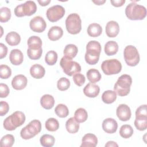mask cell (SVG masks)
Returning a JSON list of instances; mask_svg holds the SVG:
<instances>
[{
	"instance_id": "cell-1",
	"label": "cell",
	"mask_w": 147,
	"mask_h": 147,
	"mask_svg": "<svg viewBox=\"0 0 147 147\" xmlns=\"http://www.w3.org/2000/svg\"><path fill=\"white\" fill-rule=\"evenodd\" d=\"M101 49L100 43L96 41L92 40L87 43L84 59L88 64L95 65L98 62Z\"/></svg>"
},
{
	"instance_id": "cell-2",
	"label": "cell",
	"mask_w": 147,
	"mask_h": 147,
	"mask_svg": "<svg viewBox=\"0 0 147 147\" xmlns=\"http://www.w3.org/2000/svg\"><path fill=\"white\" fill-rule=\"evenodd\" d=\"M125 14L129 20H142L146 16V9L144 6L132 2L126 6Z\"/></svg>"
},
{
	"instance_id": "cell-3",
	"label": "cell",
	"mask_w": 147,
	"mask_h": 147,
	"mask_svg": "<svg viewBox=\"0 0 147 147\" xmlns=\"http://www.w3.org/2000/svg\"><path fill=\"white\" fill-rule=\"evenodd\" d=\"M25 121V114L20 111H17L7 117L3 121V127L6 130L12 131L21 126Z\"/></svg>"
},
{
	"instance_id": "cell-4",
	"label": "cell",
	"mask_w": 147,
	"mask_h": 147,
	"mask_svg": "<svg viewBox=\"0 0 147 147\" xmlns=\"http://www.w3.org/2000/svg\"><path fill=\"white\" fill-rule=\"evenodd\" d=\"M131 83L132 79L130 75L127 74L122 75L118 79L114 86V91L119 96H126L130 92Z\"/></svg>"
},
{
	"instance_id": "cell-5",
	"label": "cell",
	"mask_w": 147,
	"mask_h": 147,
	"mask_svg": "<svg viewBox=\"0 0 147 147\" xmlns=\"http://www.w3.org/2000/svg\"><path fill=\"white\" fill-rule=\"evenodd\" d=\"M41 130V123L40 121L34 119L21 129L20 136L24 140H29L38 134Z\"/></svg>"
},
{
	"instance_id": "cell-6",
	"label": "cell",
	"mask_w": 147,
	"mask_h": 147,
	"mask_svg": "<svg viewBox=\"0 0 147 147\" xmlns=\"http://www.w3.org/2000/svg\"><path fill=\"white\" fill-rule=\"evenodd\" d=\"M65 26L68 32L72 34H78L82 29V21L77 13H71L65 20Z\"/></svg>"
},
{
	"instance_id": "cell-7",
	"label": "cell",
	"mask_w": 147,
	"mask_h": 147,
	"mask_svg": "<svg viewBox=\"0 0 147 147\" xmlns=\"http://www.w3.org/2000/svg\"><path fill=\"white\" fill-rule=\"evenodd\" d=\"M60 65L63 72L69 76L79 73L81 71V67L78 63L74 61L71 59L64 56L61 59Z\"/></svg>"
},
{
	"instance_id": "cell-8",
	"label": "cell",
	"mask_w": 147,
	"mask_h": 147,
	"mask_svg": "<svg viewBox=\"0 0 147 147\" xmlns=\"http://www.w3.org/2000/svg\"><path fill=\"white\" fill-rule=\"evenodd\" d=\"M101 69L107 75H111L119 73L122 69V64L117 59H109L103 61L101 64Z\"/></svg>"
},
{
	"instance_id": "cell-9",
	"label": "cell",
	"mask_w": 147,
	"mask_h": 147,
	"mask_svg": "<svg viewBox=\"0 0 147 147\" xmlns=\"http://www.w3.org/2000/svg\"><path fill=\"white\" fill-rule=\"evenodd\" d=\"M123 56L126 63L131 67L137 65L140 61V55L137 48L133 45H127L123 51Z\"/></svg>"
},
{
	"instance_id": "cell-10",
	"label": "cell",
	"mask_w": 147,
	"mask_h": 147,
	"mask_svg": "<svg viewBox=\"0 0 147 147\" xmlns=\"http://www.w3.org/2000/svg\"><path fill=\"white\" fill-rule=\"evenodd\" d=\"M65 11V9L62 6L56 5L48 8L46 15L49 21L54 22L61 19L64 16Z\"/></svg>"
},
{
	"instance_id": "cell-11",
	"label": "cell",
	"mask_w": 147,
	"mask_h": 147,
	"mask_svg": "<svg viewBox=\"0 0 147 147\" xmlns=\"http://www.w3.org/2000/svg\"><path fill=\"white\" fill-rule=\"evenodd\" d=\"M29 26L32 30L37 33L44 32L47 27V24L44 18L41 16L33 17L29 22Z\"/></svg>"
},
{
	"instance_id": "cell-12",
	"label": "cell",
	"mask_w": 147,
	"mask_h": 147,
	"mask_svg": "<svg viewBox=\"0 0 147 147\" xmlns=\"http://www.w3.org/2000/svg\"><path fill=\"white\" fill-rule=\"evenodd\" d=\"M116 114L118 118L122 121L129 120L131 115L130 107L125 104H121L118 106Z\"/></svg>"
},
{
	"instance_id": "cell-13",
	"label": "cell",
	"mask_w": 147,
	"mask_h": 147,
	"mask_svg": "<svg viewBox=\"0 0 147 147\" xmlns=\"http://www.w3.org/2000/svg\"><path fill=\"white\" fill-rule=\"evenodd\" d=\"M28 83L27 78L24 75H17L11 80V86L16 90H21L26 86Z\"/></svg>"
},
{
	"instance_id": "cell-14",
	"label": "cell",
	"mask_w": 147,
	"mask_h": 147,
	"mask_svg": "<svg viewBox=\"0 0 147 147\" xmlns=\"http://www.w3.org/2000/svg\"><path fill=\"white\" fill-rule=\"evenodd\" d=\"M117 128L118 123L113 118H106L102 122V129L107 133H114L116 132Z\"/></svg>"
},
{
	"instance_id": "cell-15",
	"label": "cell",
	"mask_w": 147,
	"mask_h": 147,
	"mask_svg": "<svg viewBox=\"0 0 147 147\" xmlns=\"http://www.w3.org/2000/svg\"><path fill=\"white\" fill-rule=\"evenodd\" d=\"M106 33L109 37H116L119 32L118 24L115 21H109L106 26Z\"/></svg>"
},
{
	"instance_id": "cell-16",
	"label": "cell",
	"mask_w": 147,
	"mask_h": 147,
	"mask_svg": "<svg viewBox=\"0 0 147 147\" xmlns=\"http://www.w3.org/2000/svg\"><path fill=\"white\" fill-rule=\"evenodd\" d=\"M98 144L96 136L92 133L85 134L82 140L81 147H95Z\"/></svg>"
},
{
	"instance_id": "cell-17",
	"label": "cell",
	"mask_w": 147,
	"mask_h": 147,
	"mask_svg": "<svg viewBox=\"0 0 147 147\" xmlns=\"http://www.w3.org/2000/svg\"><path fill=\"white\" fill-rule=\"evenodd\" d=\"M100 91L99 87L92 83H88L83 89V92L86 96L89 98H95L98 95Z\"/></svg>"
},
{
	"instance_id": "cell-18",
	"label": "cell",
	"mask_w": 147,
	"mask_h": 147,
	"mask_svg": "<svg viewBox=\"0 0 147 147\" xmlns=\"http://www.w3.org/2000/svg\"><path fill=\"white\" fill-rule=\"evenodd\" d=\"M9 60L11 63L14 65H20L24 60L23 53L20 49H14L10 53Z\"/></svg>"
},
{
	"instance_id": "cell-19",
	"label": "cell",
	"mask_w": 147,
	"mask_h": 147,
	"mask_svg": "<svg viewBox=\"0 0 147 147\" xmlns=\"http://www.w3.org/2000/svg\"><path fill=\"white\" fill-rule=\"evenodd\" d=\"M63 34V30L60 26H53L48 32V38L51 41H56L60 39Z\"/></svg>"
},
{
	"instance_id": "cell-20",
	"label": "cell",
	"mask_w": 147,
	"mask_h": 147,
	"mask_svg": "<svg viewBox=\"0 0 147 147\" xmlns=\"http://www.w3.org/2000/svg\"><path fill=\"white\" fill-rule=\"evenodd\" d=\"M45 68L41 65L36 64L30 68V75L35 79H41L45 75Z\"/></svg>"
},
{
	"instance_id": "cell-21",
	"label": "cell",
	"mask_w": 147,
	"mask_h": 147,
	"mask_svg": "<svg viewBox=\"0 0 147 147\" xmlns=\"http://www.w3.org/2000/svg\"><path fill=\"white\" fill-rule=\"evenodd\" d=\"M23 11L25 16H30L37 11V5L34 1H28L23 3Z\"/></svg>"
},
{
	"instance_id": "cell-22",
	"label": "cell",
	"mask_w": 147,
	"mask_h": 147,
	"mask_svg": "<svg viewBox=\"0 0 147 147\" xmlns=\"http://www.w3.org/2000/svg\"><path fill=\"white\" fill-rule=\"evenodd\" d=\"M40 104L45 109H51L55 104L54 98L51 95L45 94L40 99Z\"/></svg>"
},
{
	"instance_id": "cell-23",
	"label": "cell",
	"mask_w": 147,
	"mask_h": 147,
	"mask_svg": "<svg viewBox=\"0 0 147 147\" xmlns=\"http://www.w3.org/2000/svg\"><path fill=\"white\" fill-rule=\"evenodd\" d=\"M5 41L10 46H16L20 42L21 37L17 32H10L6 36Z\"/></svg>"
},
{
	"instance_id": "cell-24",
	"label": "cell",
	"mask_w": 147,
	"mask_h": 147,
	"mask_svg": "<svg viewBox=\"0 0 147 147\" xmlns=\"http://www.w3.org/2000/svg\"><path fill=\"white\" fill-rule=\"evenodd\" d=\"M65 127L68 133L72 134L76 133L79 129V123L74 117H71L67 121Z\"/></svg>"
},
{
	"instance_id": "cell-25",
	"label": "cell",
	"mask_w": 147,
	"mask_h": 147,
	"mask_svg": "<svg viewBox=\"0 0 147 147\" xmlns=\"http://www.w3.org/2000/svg\"><path fill=\"white\" fill-rule=\"evenodd\" d=\"M104 50L107 56L114 55L118 51V45L114 41H109L105 44Z\"/></svg>"
},
{
	"instance_id": "cell-26",
	"label": "cell",
	"mask_w": 147,
	"mask_h": 147,
	"mask_svg": "<svg viewBox=\"0 0 147 147\" xmlns=\"http://www.w3.org/2000/svg\"><path fill=\"white\" fill-rule=\"evenodd\" d=\"M102 32V26L96 23H92L89 25L87 28L88 34L92 37H96L99 36Z\"/></svg>"
},
{
	"instance_id": "cell-27",
	"label": "cell",
	"mask_w": 147,
	"mask_h": 147,
	"mask_svg": "<svg viewBox=\"0 0 147 147\" xmlns=\"http://www.w3.org/2000/svg\"><path fill=\"white\" fill-rule=\"evenodd\" d=\"M78 52V47L74 44H68L67 45L64 49L63 53L64 56L69 59H73L75 57Z\"/></svg>"
},
{
	"instance_id": "cell-28",
	"label": "cell",
	"mask_w": 147,
	"mask_h": 147,
	"mask_svg": "<svg viewBox=\"0 0 147 147\" xmlns=\"http://www.w3.org/2000/svg\"><path fill=\"white\" fill-rule=\"evenodd\" d=\"M117 99V94L114 91H105L102 95V101L106 104H110L115 101Z\"/></svg>"
},
{
	"instance_id": "cell-29",
	"label": "cell",
	"mask_w": 147,
	"mask_h": 147,
	"mask_svg": "<svg viewBox=\"0 0 147 147\" xmlns=\"http://www.w3.org/2000/svg\"><path fill=\"white\" fill-rule=\"evenodd\" d=\"M87 77L90 83H95L99 82L101 79V74L99 71L95 68L90 69L87 72Z\"/></svg>"
},
{
	"instance_id": "cell-30",
	"label": "cell",
	"mask_w": 147,
	"mask_h": 147,
	"mask_svg": "<svg viewBox=\"0 0 147 147\" xmlns=\"http://www.w3.org/2000/svg\"><path fill=\"white\" fill-rule=\"evenodd\" d=\"M42 53V48H28L27 50V55L32 60L39 59Z\"/></svg>"
},
{
	"instance_id": "cell-31",
	"label": "cell",
	"mask_w": 147,
	"mask_h": 147,
	"mask_svg": "<svg viewBox=\"0 0 147 147\" xmlns=\"http://www.w3.org/2000/svg\"><path fill=\"white\" fill-rule=\"evenodd\" d=\"M74 118L79 123H83L87 119V112L83 108H79L75 112Z\"/></svg>"
},
{
	"instance_id": "cell-32",
	"label": "cell",
	"mask_w": 147,
	"mask_h": 147,
	"mask_svg": "<svg viewBox=\"0 0 147 147\" xmlns=\"http://www.w3.org/2000/svg\"><path fill=\"white\" fill-rule=\"evenodd\" d=\"M41 145L44 147H51L55 142V139L53 136L49 134H44L40 139Z\"/></svg>"
},
{
	"instance_id": "cell-33",
	"label": "cell",
	"mask_w": 147,
	"mask_h": 147,
	"mask_svg": "<svg viewBox=\"0 0 147 147\" xmlns=\"http://www.w3.org/2000/svg\"><path fill=\"white\" fill-rule=\"evenodd\" d=\"M56 114L60 118H65L69 114V110L67 106L64 104H59L55 109Z\"/></svg>"
},
{
	"instance_id": "cell-34",
	"label": "cell",
	"mask_w": 147,
	"mask_h": 147,
	"mask_svg": "<svg viewBox=\"0 0 147 147\" xmlns=\"http://www.w3.org/2000/svg\"><path fill=\"white\" fill-rule=\"evenodd\" d=\"M45 128L50 131H55L59 127V121L54 118H49L45 122Z\"/></svg>"
},
{
	"instance_id": "cell-35",
	"label": "cell",
	"mask_w": 147,
	"mask_h": 147,
	"mask_svg": "<svg viewBox=\"0 0 147 147\" xmlns=\"http://www.w3.org/2000/svg\"><path fill=\"white\" fill-rule=\"evenodd\" d=\"M133 134V129L129 125H123L119 129V134L123 138H129Z\"/></svg>"
},
{
	"instance_id": "cell-36",
	"label": "cell",
	"mask_w": 147,
	"mask_h": 147,
	"mask_svg": "<svg viewBox=\"0 0 147 147\" xmlns=\"http://www.w3.org/2000/svg\"><path fill=\"white\" fill-rule=\"evenodd\" d=\"M57 60V54L54 51L48 52L45 56V61L49 65H53Z\"/></svg>"
},
{
	"instance_id": "cell-37",
	"label": "cell",
	"mask_w": 147,
	"mask_h": 147,
	"mask_svg": "<svg viewBox=\"0 0 147 147\" xmlns=\"http://www.w3.org/2000/svg\"><path fill=\"white\" fill-rule=\"evenodd\" d=\"M15 139L12 134H6L1 140L0 145L1 147H11L14 142Z\"/></svg>"
},
{
	"instance_id": "cell-38",
	"label": "cell",
	"mask_w": 147,
	"mask_h": 147,
	"mask_svg": "<svg viewBox=\"0 0 147 147\" xmlns=\"http://www.w3.org/2000/svg\"><path fill=\"white\" fill-rule=\"evenodd\" d=\"M134 125L140 131L146 130L147 128V118L136 117Z\"/></svg>"
},
{
	"instance_id": "cell-39",
	"label": "cell",
	"mask_w": 147,
	"mask_h": 147,
	"mask_svg": "<svg viewBox=\"0 0 147 147\" xmlns=\"http://www.w3.org/2000/svg\"><path fill=\"white\" fill-rule=\"evenodd\" d=\"M11 18L10 9L7 7H1L0 9V21L1 22H7Z\"/></svg>"
},
{
	"instance_id": "cell-40",
	"label": "cell",
	"mask_w": 147,
	"mask_h": 147,
	"mask_svg": "<svg viewBox=\"0 0 147 147\" xmlns=\"http://www.w3.org/2000/svg\"><path fill=\"white\" fill-rule=\"evenodd\" d=\"M70 86V82L69 79L63 77L60 78L57 83V88L61 91H65L69 88Z\"/></svg>"
},
{
	"instance_id": "cell-41",
	"label": "cell",
	"mask_w": 147,
	"mask_h": 147,
	"mask_svg": "<svg viewBox=\"0 0 147 147\" xmlns=\"http://www.w3.org/2000/svg\"><path fill=\"white\" fill-rule=\"evenodd\" d=\"M28 47H42L41 39L36 36H32L28 40Z\"/></svg>"
},
{
	"instance_id": "cell-42",
	"label": "cell",
	"mask_w": 147,
	"mask_h": 147,
	"mask_svg": "<svg viewBox=\"0 0 147 147\" xmlns=\"http://www.w3.org/2000/svg\"><path fill=\"white\" fill-rule=\"evenodd\" d=\"M11 75V70L10 68L4 64L0 66V77L2 79H6L10 77Z\"/></svg>"
},
{
	"instance_id": "cell-43",
	"label": "cell",
	"mask_w": 147,
	"mask_h": 147,
	"mask_svg": "<svg viewBox=\"0 0 147 147\" xmlns=\"http://www.w3.org/2000/svg\"><path fill=\"white\" fill-rule=\"evenodd\" d=\"M136 117L147 118L146 105H143L138 107L136 111Z\"/></svg>"
},
{
	"instance_id": "cell-44",
	"label": "cell",
	"mask_w": 147,
	"mask_h": 147,
	"mask_svg": "<svg viewBox=\"0 0 147 147\" xmlns=\"http://www.w3.org/2000/svg\"><path fill=\"white\" fill-rule=\"evenodd\" d=\"M73 80L74 83L78 86H82L86 81L85 76L80 73H77L73 75Z\"/></svg>"
},
{
	"instance_id": "cell-45",
	"label": "cell",
	"mask_w": 147,
	"mask_h": 147,
	"mask_svg": "<svg viewBox=\"0 0 147 147\" xmlns=\"http://www.w3.org/2000/svg\"><path fill=\"white\" fill-rule=\"evenodd\" d=\"M10 92L9 87L3 83L0 84V97L1 98H6L7 96Z\"/></svg>"
},
{
	"instance_id": "cell-46",
	"label": "cell",
	"mask_w": 147,
	"mask_h": 147,
	"mask_svg": "<svg viewBox=\"0 0 147 147\" xmlns=\"http://www.w3.org/2000/svg\"><path fill=\"white\" fill-rule=\"evenodd\" d=\"M9 110V106L8 103L5 101H1L0 103V115L3 116L7 113Z\"/></svg>"
},
{
	"instance_id": "cell-47",
	"label": "cell",
	"mask_w": 147,
	"mask_h": 147,
	"mask_svg": "<svg viewBox=\"0 0 147 147\" xmlns=\"http://www.w3.org/2000/svg\"><path fill=\"white\" fill-rule=\"evenodd\" d=\"M23 3L18 5L14 9V14L18 17H22L25 16L23 11Z\"/></svg>"
},
{
	"instance_id": "cell-48",
	"label": "cell",
	"mask_w": 147,
	"mask_h": 147,
	"mask_svg": "<svg viewBox=\"0 0 147 147\" xmlns=\"http://www.w3.org/2000/svg\"><path fill=\"white\" fill-rule=\"evenodd\" d=\"M7 53V48L3 43L0 44V59H2L6 57Z\"/></svg>"
},
{
	"instance_id": "cell-49",
	"label": "cell",
	"mask_w": 147,
	"mask_h": 147,
	"mask_svg": "<svg viewBox=\"0 0 147 147\" xmlns=\"http://www.w3.org/2000/svg\"><path fill=\"white\" fill-rule=\"evenodd\" d=\"M110 2L115 7H120L125 3V0H111Z\"/></svg>"
},
{
	"instance_id": "cell-50",
	"label": "cell",
	"mask_w": 147,
	"mask_h": 147,
	"mask_svg": "<svg viewBox=\"0 0 147 147\" xmlns=\"http://www.w3.org/2000/svg\"><path fill=\"white\" fill-rule=\"evenodd\" d=\"M105 146L106 147H111V146H118V145L115 142H114V141H108L105 145Z\"/></svg>"
},
{
	"instance_id": "cell-51",
	"label": "cell",
	"mask_w": 147,
	"mask_h": 147,
	"mask_svg": "<svg viewBox=\"0 0 147 147\" xmlns=\"http://www.w3.org/2000/svg\"><path fill=\"white\" fill-rule=\"evenodd\" d=\"M37 1L39 3V4L42 6H45L48 5L51 2V0H45V1L38 0Z\"/></svg>"
},
{
	"instance_id": "cell-52",
	"label": "cell",
	"mask_w": 147,
	"mask_h": 147,
	"mask_svg": "<svg viewBox=\"0 0 147 147\" xmlns=\"http://www.w3.org/2000/svg\"><path fill=\"white\" fill-rule=\"evenodd\" d=\"M92 2L97 5H103L106 2V1L105 0H103V1H92Z\"/></svg>"
}]
</instances>
